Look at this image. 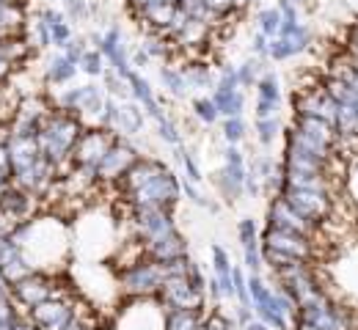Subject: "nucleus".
Listing matches in <instances>:
<instances>
[{"instance_id": "7ed1b4c3", "label": "nucleus", "mask_w": 358, "mask_h": 330, "mask_svg": "<svg viewBox=\"0 0 358 330\" xmlns=\"http://www.w3.org/2000/svg\"><path fill=\"white\" fill-rule=\"evenodd\" d=\"M78 63H80L83 72H89V75H102V52H99V50H86Z\"/></svg>"}, {"instance_id": "f257e3e1", "label": "nucleus", "mask_w": 358, "mask_h": 330, "mask_svg": "<svg viewBox=\"0 0 358 330\" xmlns=\"http://www.w3.org/2000/svg\"><path fill=\"white\" fill-rule=\"evenodd\" d=\"M11 294H14L22 306L34 308V306H39L42 300L50 297V286H47V278H42V276L34 270L31 276H25V278H20L17 283H11Z\"/></svg>"}, {"instance_id": "f03ea898", "label": "nucleus", "mask_w": 358, "mask_h": 330, "mask_svg": "<svg viewBox=\"0 0 358 330\" xmlns=\"http://www.w3.org/2000/svg\"><path fill=\"white\" fill-rule=\"evenodd\" d=\"M75 72H78V63H75L72 58H66V55H58V58L47 66V80L61 86V83L72 80V77H75Z\"/></svg>"}, {"instance_id": "20e7f679", "label": "nucleus", "mask_w": 358, "mask_h": 330, "mask_svg": "<svg viewBox=\"0 0 358 330\" xmlns=\"http://www.w3.org/2000/svg\"><path fill=\"white\" fill-rule=\"evenodd\" d=\"M47 6H55V3H64V0H45Z\"/></svg>"}]
</instances>
